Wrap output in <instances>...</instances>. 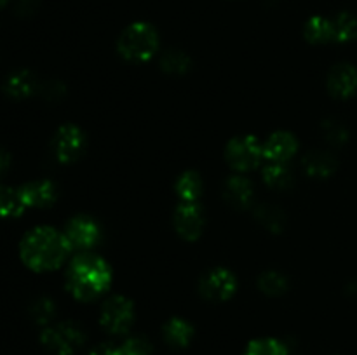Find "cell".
I'll list each match as a JSON object with an SVG mask.
<instances>
[{"mask_svg":"<svg viewBox=\"0 0 357 355\" xmlns=\"http://www.w3.org/2000/svg\"><path fill=\"white\" fill-rule=\"evenodd\" d=\"M65 233L51 226H38L28 232L21 240V260L35 271H49L61 267L70 253Z\"/></svg>","mask_w":357,"mask_h":355,"instance_id":"obj_1","label":"cell"},{"mask_svg":"<svg viewBox=\"0 0 357 355\" xmlns=\"http://www.w3.org/2000/svg\"><path fill=\"white\" fill-rule=\"evenodd\" d=\"M112 282L110 267L96 254H79L66 270V287L82 301H91L103 294Z\"/></svg>","mask_w":357,"mask_h":355,"instance_id":"obj_2","label":"cell"},{"mask_svg":"<svg viewBox=\"0 0 357 355\" xmlns=\"http://www.w3.org/2000/svg\"><path fill=\"white\" fill-rule=\"evenodd\" d=\"M119 52L129 61H146L159 47L157 31L146 23H135L126 28L119 38Z\"/></svg>","mask_w":357,"mask_h":355,"instance_id":"obj_3","label":"cell"},{"mask_svg":"<svg viewBox=\"0 0 357 355\" xmlns=\"http://www.w3.org/2000/svg\"><path fill=\"white\" fill-rule=\"evenodd\" d=\"M40 341L52 355H73L84 345V333L77 324L61 322L45 327Z\"/></svg>","mask_w":357,"mask_h":355,"instance_id":"obj_4","label":"cell"},{"mask_svg":"<svg viewBox=\"0 0 357 355\" xmlns=\"http://www.w3.org/2000/svg\"><path fill=\"white\" fill-rule=\"evenodd\" d=\"M225 157L232 169H255L264 160V145H260L255 136H239L229 143Z\"/></svg>","mask_w":357,"mask_h":355,"instance_id":"obj_5","label":"cell"},{"mask_svg":"<svg viewBox=\"0 0 357 355\" xmlns=\"http://www.w3.org/2000/svg\"><path fill=\"white\" fill-rule=\"evenodd\" d=\"M132 319H135V308L124 296H114L105 301L101 308V326L112 334H124L131 327Z\"/></svg>","mask_w":357,"mask_h":355,"instance_id":"obj_6","label":"cell"},{"mask_svg":"<svg viewBox=\"0 0 357 355\" xmlns=\"http://www.w3.org/2000/svg\"><path fill=\"white\" fill-rule=\"evenodd\" d=\"M65 237L72 249H91L100 242V226L87 216H77L70 219L65 228Z\"/></svg>","mask_w":357,"mask_h":355,"instance_id":"obj_7","label":"cell"},{"mask_svg":"<svg viewBox=\"0 0 357 355\" xmlns=\"http://www.w3.org/2000/svg\"><path fill=\"white\" fill-rule=\"evenodd\" d=\"M237 281L232 271L225 268H215L206 274L201 281V292L211 301H225L236 292Z\"/></svg>","mask_w":357,"mask_h":355,"instance_id":"obj_8","label":"cell"},{"mask_svg":"<svg viewBox=\"0 0 357 355\" xmlns=\"http://www.w3.org/2000/svg\"><path fill=\"white\" fill-rule=\"evenodd\" d=\"M86 138L77 125L66 124L56 132L54 136V153L56 159L63 164H70L77 160L82 153Z\"/></svg>","mask_w":357,"mask_h":355,"instance_id":"obj_9","label":"cell"},{"mask_svg":"<svg viewBox=\"0 0 357 355\" xmlns=\"http://www.w3.org/2000/svg\"><path fill=\"white\" fill-rule=\"evenodd\" d=\"M204 216L197 202H181L174 212V226L183 239L194 240L202 232Z\"/></svg>","mask_w":357,"mask_h":355,"instance_id":"obj_10","label":"cell"},{"mask_svg":"<svg viewBox=\"0 0 357 355\" xmlns=\"http://www.w3.org/2000/svg\"><path fill=\"white\" fill-rule=\"evenodd\" d=\"M298 143L289 132H275L264 143V159L268 162L286 164L296 153Z\"/></svg>","mask_w":357,"mask_h":355,"instance_id":"obj_11","label":"cell"},{"mask_svg":"<svg viewBox=\"0 0 357 355\" xmlns=\"http://www.w3.org/2000/svg\"><path fill=\"white\" fill-rule=\"evenodd\" d=\"M21 198L26 207H47L56 198V187L47 180L30 181L20 188Z\"/></svg>","mask_w":357,"mask_h":355,"instance_id":"obj_12","label":"cell"},{"mask_svg":"<svg viewBox=\"0 0 357 355\" xmlns=\"http://www.w3.org/2000/svg\"><path fill=\"white\" fill-rule=\"evenodd\" d=\"M328 87L337 97H349L357 89V70L352 65H337L328 77Z\"/></svg>","mask_w":357,"mask_h":355,"instance_id":"obj_13","label":"cell"},{"mask_svg":"<svg viewBox=\"0 0 357 355\" xmlns=\"http://www.w3.org/2000/svg\"><path fill=\"white\" fill-rule=\"evenodd\" d=\"M223 197L234 207H246L253 200V184L244 176H232L227 180Z\"/></svg>","mask_w":357,"mask_h":355,"instance_id":"obj_14","label":"cell"},{"mask_svg":"<svg viewBox=\"0 0 357 355\" xmlns=\"http://www.w3.org/2000/svg\"><path fill=\"white\" fill-rule=\"evenodd\" d=\"M37 90V80L26 70L13 73L3 84V93L14 100H23V97L31 96Z\"/></svg>","mask_w":357,"mask_h":355,"instance_id":"obj_15","label":"cell"},{"mask_svg":"<svg viewBox=\"0 0 357 355\" xmlns=\"http://www.w3.org/2000/svg\"><path fill=\"white\" fill-rule=\"evenodd\" d=\"M303 167L314 178H328L337 167V160L326 152H310L303 159Z\"/></svg>","mask_w":357,"mask_h":355,"instance_id":"obj_16","label":"cell"},{"mask_svg":"<svg viewBox=\"0 0 357 355\" xmlns=\"http://www.w3.org/2000/svg\"><path fill=\"white\" fill-rule=\"evenodd\" d=\"M192 336H194V327L183 319H171L164 326V338H166L171 347H187L190 343Z\"/></svg>","mask_w":357,"mask_h":355,"instance_id":"obj_17","label":"cell"},{"mask_svg":"<svg viewBox=\"0 0 357 355\" xmlns=\"http://www.w3.org/2000/svg\"><path fill=\"white\" fill-rule=\"evenodd\" d=\"M26 209L21 198L20 188H10L0 184V218H17Z\"/></svg>","mask_w":357,"mask_h":355,"instance_id":"obj_18","label":"cell"},{"mask_svg":"<svg viewBox=\"0 0 357 355\" xmlns=\"http://www.w3.org/2000/svg\"><path fill=\"white\" fill-rule=\"evenodd\" d=\"M201 190L202 181L199 178V174L194 173V171H188V173L181 174L176 183V194L181 198V202H197Z\"/></svg>","mask_w":357,"mask_h":355,"instance_id":"obj_19","label":"cell"},{"mask_svg":"<svg viewBox=\"0 0 357 355\" xmlns=\"http://www.w3.org/2000/svg\"><path fill=\"white\" fill-rule=\"evenodd\" d=\"M305 37L310 42H316V44H324V42L333 40L331 19H326V17L321 16L310 17L305 24Z\"/></svg>","mask_w":357,"mask_h":355,"instance_id":"obj_20","label":"cell"},{"mask_svg":"<svg viewBox=\"0 0 357 355\" xmlns=\"http://www.w3.org/2000/svg\"><path fill=\"white\" fill-rule=\"evenodd\" d=\"M333 26V40L349 42L357 37V19L352 14L340 13L331 19Z\"/></svg>","mask_w":357,"mask_h":355,"instance_id":"obj_21","label":"cell"},{"mask_svg":"<svg viewBox=\"0 0 357 355\" xmlns=\"http://www.w3.org/2000/svg\"><path fill=\"white\" fill-rule=\"evenodd\" d=\"M264 181L271 188L281 190V188L289 187V183H291V173H289L286 164L268 162L264 167Z\"/></svg>","mask_w":357,"mask_h":355,"instance_id":"obj_22","label":"cell"},{"mask_svg":"<svg viewBox=\"0 0 357 355\" xmlns=\"http://www.w3.org/2000/svg\"><path fill=\"white\" fill-rule=\"evenodd\" d=\"M244 355H288V347L274 338H260L248 345Z\"/></svg>","mask_w":357,"mask_h":355,"instance_id":"obj_23","label":"cell"},{"mask_svg":"<svg viewBox=\"0 0 357 355\" xmlns=\"http://www.w3.org/2000/svg\"><path fill=\"white\" fill-rule=\"evenodd\" d=\"M255 216H257V219H260V223L264 226H267L268 230H272V232H279V230L282 228V225H284V214H282L281 209H278L275 205H260V207L257 209V212H255Z\"/></svg>","mask_w":357,"mask_h":355,"instance_id":"obj_24","label":"cell"},{"mask_svg":"<svg viewBox=\"0 0 357 355\" xmlns=\"http://www.w3.org/2000/svg\"><path fill=\"white\" fill-rule=\"evenodd\" d=\"M258 285H260V289L265 292V294L278 296L286 291L288 282H286L284 275L275 274V271H268V274L261 275L260 281H258Z\"/></svg>","mask_w":357,"mask_h":355,"instance_id":"obj_25","label":"cell"},{"mask_svg":"<svg viewBox=\"0 0 357 355\" xmlns=\"http://www.w3.org/2000/svg\"><path fill=\"white\" fill-rule=\"evenodd\" d=\"M152 345L142 336H135L126 340L124 343L115 347V355H150Z\"/></svg>","mask_w":357,"mask_h":355,"instance_id":"obj_26","label":"cell"},{"mask_svg":"<svg viewBox=\"0 0 357 355\" xmlns=\"http://www.w3.org/2000/svg\"><path fill=\"white\" fill-rule=\"evenodd\" d=\"M160 65L167 73H183L190 65V59L181 51H167L160 59Z\"/></svg>","mask_w":357,"mask_h":355,"instance_id":"obj_27","label":"cell"},{"mask_svg":"<svg viewBox=\"0 0 357 355\" xmlns=\"http://www.w3.org/2000/svg\"><path fill=\"white\" fill-rule=\"evenodd\" d=\"M30 313L31 317H33L35 322L40 324V326H45V324L51 322L52 317H54L56 306L49 298H40L31 305Z\"/></svg>","mask_w":357,"mask_h":355,"instance_id":"obj_28","label":"cell"},{"mask_svg":"<svg viewBox=\"0 0 357 355\" xmlns=\"http://www.w3.org/2000/svg\"><path fill=\"white\" fill-rule=\"evenodd\" d=\"M324 138L331 143V145H344L347 141V129L340 124V122L328 120L323 125Z\"/></svg>","mask_w":357,"mask_h":355,"instance_id":"obj_29","label":"cell"},{"mask_svg":"<svg viewBox=\"0 0 357 355\" xmlns=\"http://www.w3.org/2000/svg\"><path fill=\"white\" fill-rule=\"evenodd\" d=\"M63 93H65V87H63L59 82H54V80H52V82L44 84V87H42V94H44L45 97H58L61 96Z\"/></svg>","mask_w":357,"mask_h":355,"instance_id":"obj_30","label":"cell"},{"mask_svg":"<svg viewBox=\"0 0 357 355\" xmlns=\"http://www.w3.org/2000/svg\"><path fill=\"white\" fill-rule=\"evenodd\" d=\"M38 0H17V13L26 16V14H31L35 9H37Z\"/></svg>","mask_w":357,"mask_h":355,"instance_id":"obj_31","label":"cell"},{"mask_svg":"<svg viewBox=\"0 0 357 355\" xmlns=\"http://www.w3.org/2000/svg\"><path fill=\"white\" fill-rule=\"evenodd\" d=\"M89 355H115V347L110 343H101L89 352Z\"/></svg>","mask_w":357,"mask_h":355,"instance_id":"obj_32","label":"cell"},{"mask_svg":"<svg viewBox=\"0 0 357 355\" xmlns=\"http://www.w3.org/2000/svg\"><path fill=\"white\" fill-rule=\"evenodd\" d=\"M9 162H10V157L9 153H6L3 150H0V176L9 169Z\"/></svg>","mask_w":357,"mask_h":355,"instance_id":"obj_33","label":"cell"},{"mask_svg":"<svg viewBox=\"0 0 357 355\" xmlns=\"http://www.w3.org/2000/svg\"><path fill=\"white\" fill-rule=\"evenodd\" d=\"M349 292H351L352 296H357V281L352 282V284L349 285Z\"/></svg>","mask_w":357,"mask_h":355,"instance_id":"obj_34","label":"cell"},{"mask_svg":"<svg viewBox=\"0 0 357 355\" xmlns=\"http://www.w3.org/2000/svg\"><path fill=\"white\" fill-rule=\"evenodd\" d=\"M7 2H9V0H0V7H3V6H6Z\"/></svg>","mask_w":357,"mask_h":355,"instance_id":"obj_35","label":"cell"}]
</instances>
